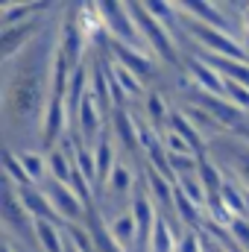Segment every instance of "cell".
I'll return each mask as SVG.
<instances>
[{
  "label": "cell",
  "mask_w": 249,
  "mask_h": 252,
  "mask_svg": "<svg viewBox=\"0 0 249 252\" xmlns=\"http://www.w3.org/2000/svg\"><path fill=\"white\" fill-rule=\"evenodd\" d=\"M129 12H132V18H135V24H138L141 35L147 38V44H150L164 62H170V64L179 62V56H176V44H173V32H170L161 21L153 18V12L147 9V3H129Z\"/></svg>",
  "instance_id": "obj_1"
},
{
  "label": "cell",
  "mask_w": 249,
  "mask_h": 252,
  "mask_svg": "<svg viewBox=\"0 0 249 252\" xmlns=\"http://www.w3.org/2000/svg\"><path fill=\"white\" fill-rule=\"evenodd\" d=\"M185 30H190V35L205 44V53H214V56H226V59H238V62H249V53L247 47H241L229 32H220L196 18H187L185 21Z\"/></svg>",
  "instance_id": "obj_2"
},
{
  "label": "cell",
  "mask_w": 249,
  "mask_h": 252,
  "mask_svg": "<svg viewBox=\"0 0 249 252\" xmlns=\"http://www.w3.org/2000/svg\"><path fill=\"white\" fill-rule=\"evenodd\" d=\"M100 9H103V18H106V27L115 32V38L126 44V47H132V50H147L150 44H147V38L141 35V30H138V24H135V18H132V12H129V3H100Z\"/></svg>",
  "instance_id": "obj_3"
},
{
  "label": "cell",
  "mask_w": 249,
  "mask_h": 252,
  "mask_svg": "<svg viewBox=\"0 0 249 252\" xmlns=\"http://www.w3.org/2000/svg\"><path fill=\"white\" fill-rule=\"evenodd\" d=\"M41 190L47 193V199L53 202V208H56V214H59L62 220H76V217L82 214V199L67 188V185L56 182L53 176L41 185Z\"/></svg>",
  "instance_id": "obj_4"
},
{
  "label": "cell",
  "mask_w": 249,
  "mask_h": 252,
  "mask_svg": "<svg viewBox=\"0 0 249 252\" xmlns=\"http://www.w3.org/2000/svg\"><path fill=\"white\" fill-rule=\"evenodd\" d=\"M132 217H135V226H138V250L150 252L153 244V235H156V226H158V217H156V208L147 196H135L132 202Z\"/></svg>",
  "instance_id": "obj_5"
},
{
  "label": "cell",
  "mask_w": 249,
  "mask_h": 252,
  "mask_svg": "<svg viewBox=\"0 0 249 252\" xmlns=\"http://www.w3.org/2000/svg\"><path fill=\"white\" fill-rule=\"evenodd\" d=\"M187 67H190V76H193L205 91H211L214 97H226V76H223V73H217L214 67H208L205 62H199L196 56L187 59Z\"/></svg>",
  "instance_id": "obj_6"
},
{
  "label": "cell",
  "mask_w": 249,
  "mask_h": 252,
  "mask_svg": "<svg viewBox=\"0 0 249 252\" xmlns=\"http://www.w3.org/2000/svg\"><path fill=\"white\" fill-rule=\"evenodd\" d=\"M103 103L94 97V94H88L85 97V103H82V109H79V126H82V135L88 138V141H94V138H100V124H103V118H100V109Z\"/></svg>",
  "instance_id": "obj_7"
},
{
  "label": "cell",
  "mask_w": 249,
  "mask_h": 252,
  "mask_svg": "<svg viewBox=\"0 0 249 252\" xmlns=\"http://www.w3.org/2000/svg\"><path fill=\"white\" fill-rule=\"evenodd\" d=\"M32 229H35V238H38V244H41L44 252H64L67 244H64L62 232L56 229V223H50V220H35Z\"/></svg>",
  "instance_id": "obj_8"
},
{
  "label": "cell",
  "mask_w": 249,
  "mask_h": 252,
  "mask_svg": "<svg viewBox=\"0 0 249 252\" xmlns=\"http://www.w3.org/2000/svg\"><path fill=\"white\" fill-rule=\"evenodd\" d=\"M115 53H118V64L129 67L132 73H153V70H156L153 62H150L144 53H138V50L126 47V44H121V41H115Z\"/></svg>",
  "instance_id": "obj_9"
},
{
  "label": "cell",
  "mask_w": 249,
  "mask_h": 252,
  "mask_svg": "<svg viewBox=\"0 0 249 252\" xmlns=\"http://www.w3.org/2000/svg\"><path fill=\"white\" fill-rule=\"evenodd\" d=\"M67 109L62 106L59 97H50V106H47V124H44V141H56V135L62 132V126L67 124Z\"/></svg>",
  "instance_id": "obj_10"
},
{
  "label": "cell",
  "mask_w": 249,
  "mask_h": 252,
  "mask_svg": "<svg viewBox=\"0 0 249 252\" xmlns=\"http://www.w3.org/2000/svg\"><path fill=\"white\" fill-rule=\"evenodd\" d=\"M94 158H97V173H100V182H103V179H109V176H112V170H115V164H118V158H115L112 141H109L106 135H100V138H97Z\"/></svg>",
  "instance_id": "obj_11"
},
{
  "label": "cell",
  "mask_w": 249,
  "mask_h": 252,
  "mask_svg": "<svg viewBox=\"0 0 249 252\" xmlns=\"http://www.w3.org/2000/svg\"><path fill=\"white\" fill-rule=\"evenodd\" d=\"M220 199H223V208L232 214V220H235V217H249V199L238 188L223 185V190H220Z\"/></svg>",
  "instance_id": "obj_12"
},
{
  "label": "cell",
  "mask_w": 249,
  "mask_h": 252,
  "mask_svg": "<svg viewBox=\"0 0 249 252\" xmlns=\"http://www.w3.org/2000/svg\"><path fill=\"white\" fill-rule=\"evenodd\" d=\"M109 229H112V238L118 241V247H132V244H138V226H135V217H132V214L118 217Z\"/></svg>",
  "instance_id": "obj_13"
},
{
  "label": "cell",
  "mask_w": 249,
  "mask_h": 252,
  "mask_svg": "<svg viewBox=\"0 0 249 252\" xmlns=\"http://www.w3.org/2000/svg\"><path fill=\"white\" fill-rule=\"evenodd\" d=\"M202 106L211 109L226 126H241V121H244V112H241L238 106H226L220 97H214V100H211V97H202Z\"/></svg>",
  "instance_id": "obj_14"
},
{
  "label": "cell",
  "mask_w": 249,
  "mask_h": 252,
  "mask_svg": "<svg viewBox=\"0 0 249 252\" xmlns=\"http://www.w3.org/2000/svg\"><path fill=\"white\" fill-rule=\"evenodd\" d=\"M47 167H50V173H53V179H56V182H62V185H67V188H70V179H73L76 164H73L64 153L53 150V153H50V158H47Z\"/></svg>",
  "instance_id": "obj_15"
},
{
  "label": "cell",
  "mask_w": 249,
  "mask_h": 252,
  "mask_svg": "<svg viewBox=\"0 0 249 252\" xmlns=\"http://www.w3.org/2000/svg\"><path fill=\"white\" fill-rule=\"evenodd\" d=\"M18 158H21L24 170L30 173V179H32V182L41 188V185L47 182V158H41L38 153H21Z\"/></svg>",
  "instance_id": "obj_16"
},
{
  "label": "cell",
  "mask_w": 249,
  "mask_h": 252,
  "mask_svg": "<svg viewBox=\"0 0 249 252\" xmlns=\"http://www.w3.org/2000/svg\"><path fill=\"white\" fill-rule=\"evenodd\" d=\"M6 173H9V182L15 185L18 190H27V188H38L32 179H30V173L24 170V164H21V158L18 156H12V153H6Z\"/></svg>",
  "instance_id": "obj_17"
},
{
  "label": "cell",
  "mask_w": 249,
  "mask_h": 252,
  "mask_svg": "<svg viewBox=\"0 0 249 252\" xmlns=\"http://www.w3.org/2000/svg\"><path fill=\"white\" fill-rule=\"evenodd\" d=\"M161 144H164V150H167V156H170V158H193V147L187 144L182 135H176L173 129L161 138Z\"/></svg>",
  "instance_id": "obj_18"
},
{
  "label": "cell",
  "mask_w": 249,
  "mask_h": 252,
  "mask_svg": "<svg viewBox=\"0 0 249 252\" xmlns=\"http://www.w3.org/2000/svg\"><path fill=\"white\" fill-rule=\"evenodd\" d=\"M150 182H153V190H156V196H158V202L164 208H176V190L170 188V179H164L161 173L150 170Z\"/></svg>",
  "instance_id": "obj_19"
},
{
  "label": "cell",
  "mask_w": 249,
  "mask_h": 252,
  "mask_svg": "<svg viewBox=\"0 0 249 252\" xmlns=\"http://www.w3.org/2000/svg\"><path fill=\"white\" fill-rule=\"evenodd\" d=\"M170 126H173V132H176V135H182V138H185L190 147H199V132H196V126L190 124L182 112H173V115H170Z\"/></svg>",
  "instance_id": "obj_20"
},
{
  "label": "cell",
  "mask_w": 249,
  "mask_h": 252,
  "mask_svg": "<svg viewBox=\"0 0 249 252\" xmlns=\"http://www.w3.org/2000/svg\"><path fill=\"white\" fill-rule=\"evenodd\" d=\"M115 126L121 129V141H124V147L135 150V138H138V129H135V121L126 115L124 109H115Z\"/></svg>",
  "instance_id": "obj_21"
},
{
  "label": "cell",
  "mask_w": 249,
  "mask_h": 252,
  "mask_svg": "<svg viewBox=\"0 0 249 252\" xmlns=\"http://www.w3.org/2000/svg\"><path fill=\"white\" fill-rule=\"evenodd\" d=\"M109 70H112V76L118 79V85L126 91V97H132V94H138V91H141V79H138L129 67H124V64H112Z\"/></svg>",
  "instance_id": "obj_22"
},
{
  "label": "cell",
  "mask_w": 249,
  "mask_h": 252,
  "mask_svg": "<svg viewBox=\"0 0 249 252\" xmlns=\"http://www.w3.org/2000/svg\"><path fill=\"white\" fill-rule=\"evenodd\" d=\"M150 252H173V232H170V226L164 220H158V226H156Z\"/></svg>",
  "instance_id": "obj_23"
},
{
  "label": "cell",
  "mask_w": 249,
  "mask_h": 252,
  "mask_svg": "<svg viewBox=\"0 0 249 252\" xmlns=\"http://www.w3.org/2000/svg\"><path fill=\"white\" fill-rule=\"evenodd\" d=\"M199 182H205V193H217L220 196V190H223V182H220V173H217V167L214 164H208V161H199Z\"/></svg>",
  "instance_id": "obj_24"
},
{
  "label": "cell",
  "mask_w": 249,
  "mask_h": 252,
  "mask_svg": "<svg viewBox=\"0 0 249 252\" xmlns=\"http://www.w3.org/2000/svg\"><path fill=\"white\" fill-rule=\"evenodd\" d=\"M226 97H229V100H232V106H238L241 112H249V88H247V85L226 79Z\"/></svg>",
  "instance_id": "obj_25"
},
{
  "label": "cell",
  "mask_w": 249,
  "mask_h": 252,
  "mask_svg": "<svg viewBox=\"0 0 249 252\" xmlns=\"http://www.w3.org/2000/svg\"><path fill=\"white\" fill-rule=\"evenodd\" d=\"M202 182L196 179V176H179V190L185 193L190 202H196V205H205V190L199 188Z\"/></svg>",
  "instance_id": "obj_26"
},
{
  "label": "cell",
  "mask_w": 249,
  "mask_h": 252,
  "mask_svg": "<svg viewBox=\"0 0 249 252\" xmlns=\"http://www.w3.org/2000/svg\"><path fill=\"white\" fill-rule=\"evenodd\" d=\"M176 208H179V217H182L185 223H190V226H196V223H199V205H196V202H190L179 188H176Z\"/></svg>",
  "instance_id": "obj_27"
},
{
  "label": "cell",
  "mask_w": 249,
  "mask_h": 252,
  "mask_svg": "<svg viewBox=\"0 0 249 252\" xmlns=\"http://www.w3.org/2000/svg\"><path fill=\"white\" fill-rule=\"evenodd\" d=\"M109 185H112V190H115V193H126V190H129V185H132V173L126 170L121 161L115 164V170H112V176H109Z\"/></svg>",
  "instance_id": "obj_28"
},
{
  "label": "cell",
  "mask_w": 249,
  "mask_h": 252,
  "mask_svg": "<svg viewBox=\"0 0 249 252\" xmlns=\"http://www.w3.org/2000/svg\"><path fill=\"white\" fill-rule=\"evenodd\" d=\"M229 229H232V238H238L241 244L249 247V217H235Z\"/></svg>",
  "instance_id": "obj_29"
},
{
  "label": "cell",
  "mask_w": 249,
  "mask_h": 252,
  "mask_svg": "<svg viewBox=\"0 0 249 252\" xmlns=\"http://www.w3.org/2000/svg\"><path fill=\"white\" fill-rule=\"evenodd\" d=\"M147 109H150V115H153V118H161V115H164V109H161V100H158L156 94L150 97V103H147Z\"/></svg>",
  "instance_id": "obj_30"
},
{
  "label": "cell",
  "mask_w": 249,
  "mask_h": 252,
  "mask_svg": "<svg viewBox=\"0 0 249 252\" xmlns=\"http://www.w3.org/2000/svg\"><path fill=\"white\" fill-rule=\"evenodd\" d=\"M182 252H199V238L196 235H187L182 241Z\"/></svg>",
  "instance_id": "obj_31"
},
{
  "label": "cell",
  "mask_w": 249,
  "mask_h": 252,
  "mask_svg": "<svg viewBox=\"0 0 249 252\" xmlns=\"http://www.w3.org/2000/svg\"><path fill=\"white\" fill-rule=\"evenodd\" d=\"M64 252H82V250H76L73 244H67V247H64Z\"/></svg>",
  "instance_id": "obj_32"
},
{
  "label": "cell",
  "mask_w": 249,
  "mask_h": 252,
  "mask_svg": "<svg viewBox=\"0 0 249 252\" xmlns=\"http://www.w3.org/2000/svg\"><path fill=\"white\" fill-rule=\"evenodd\" d=\"M229 252H244V250H238V247H232V244H229Z\"/></svg>",
  "instance_id": "obj_33"
}]
</instances>
